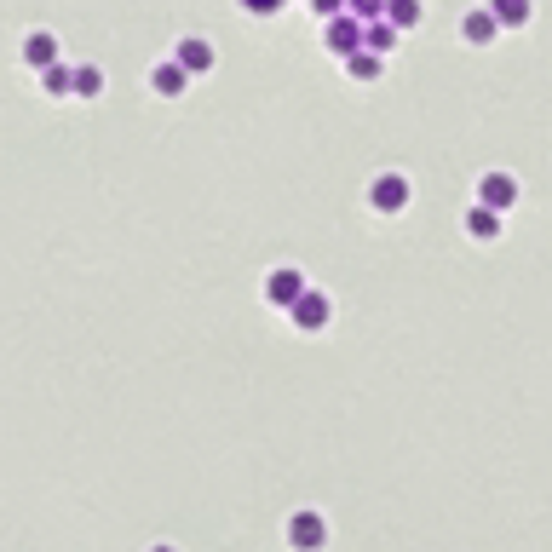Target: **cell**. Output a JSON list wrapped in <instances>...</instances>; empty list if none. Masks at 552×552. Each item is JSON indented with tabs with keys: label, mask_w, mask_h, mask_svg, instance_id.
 Wrapping results in <instances>:
<instances>
[{
	"label": "cell",
	"mask_w": 552,
	"mask_h": 552,
	"mask_svg": "<svg viewBox=\"0 0 552 552\" xmlns=\"http://www.w3.org/2000/svg\"><path fill=\"white\" fill-rule=\"evenodd\" d=\"M409 202H414V184L403 179V173H391V167H386V173H374V179H368V207H374V213H386V219H391V213H403Z\"/></svg>",
	"instance_id": "1"
},
{
	"label": "cell",
	"mask_w": 552,
	"mask_h": 552,
	"mask_svg": "<svg viewBox=\"0 0 552 552\" xmlns=\"http://www.w3.org/2000/svg\"><path fill=\"white\" fill-rule=\"evenodd\" d=\"M322 46H328V52H334L340 64H351V58H357V52L368 46V29H363L357 18H351V12H340L334 23H322Z\"/></svg>",
	"instance_id": "2"
},
{
	"label": "cell",
	"mask_w": 552,
	"mask_h": 552,
	"mask_svg": "<svg viewBox=\"0 0 552 552\" xmlns=\"http://www.w3.org/2000/svg\"><path fill=\"white\" fill-rule=\"evenodd\" d=\"M288 547L294 552H322L328 547V518H322L317 506H299L294 518H288Z\"/></svg>",
	"instance_id": "3"
},
{
	"label": "cell",
	"mask_w": 552,
	"mask_h": 552,
	"mask_svg": "<svg viewBox=\"0 0 552 552\" xmlns=\"http://www.w3.org/2000/svg\"><path fill=\"white\" fill-rule=\"evenodd\" d=\"M305 294H311V282H305V271H294V265H276V271L265 276V299H271L276 311H294Z\"/></svg>",
	"instance_id": "4"
},
{
	"label": "cell",
	"mask_w": 552,
	"mask_h": 552,
	"mask_svg": "<svg viewBox=\"0 0 552 552\" xmlns=\"http://www.w3.org/2000/svg\"><path fill=\"white\" fill-rule=\"evenodd\" d=\"M478 207H489V213H512V207H518V179H512V173H501V167H489V173H483L478 179Z\"/></svg>",
	"instance_id": "5"
},
{
	"label": "cell",
	"mask_w": 552,
	"mask_h": 552,
	"mask_svg": "<svg viewBox=\"0 0 552 552\" xmlns=\"http://www.w3.org/2000/svg\"><path fill=\"white\" fill-rule=\"evenodd\" d=\"M288 317H294V328H305V334H322V328H328V317H334V299L322 294V288H311V294L299 299Z\"/></svg>",
	"instance_id": "6"
},
{
	"label": "cell",
	"mask_w": 552,
	"mask_h": 552,
	"mask_svg": "<svg viewBox=\"0 0 552 552\" xmlns=\"http://www.w3.org/2000/svg\"><path fill=\"white\" fill-rule=\"evenodd\" d=\"M213 58H219V52H213V41H207V35H184V41L173 46V64L190 69V81H196V75H207V69H213Z\"/></svg>",
	"instance_id": "7"
},
{
	"label": "cell",
	"mask_w": 552,
	"mask_h": 552,
	"mask_svg": "<svg viewBox=\"0 0 552 552\" xmlns=\"http://www.w3.org/2000/svg\"><path fill=\"white\" fill-rule=\"evenodd\" d=\"M460 35H466L472 46H489L495 35H501V23H495L489 6H466V12H460Z\"/></svg>",
	"instance_id": "8"
},
{
	"label": "cell",
	"mask_w": 552,
	"mask_h": 552,
	"mask_svg": "<svg viewBox=\"0 0 552 552\" xmlns=\"http://www.w3.org/2000/svg\"><path fill=\"white\" fill-rule=\"evenodd\" d=\"M184 87H190V69L173 64V58H161V64L150 69V92H161V98H179Z\"/></svg>",
	"instance_id": "9"
},
{
	"label": "cell",
	"mask_w": 552,
	"mask_h": 552,
	"mask_svg": "<svg viewBox=\"0 0 552 552\" xmlns=\"http://www.w3.org/2000/svg\"><path fill=\"white\" fill-rule=\"evenodd\" d=\"M23 64H29V69H52V64H58V35H52V29H35V35L23 41Z\"/></svg>",
	"instance_id": "10"
},
{
	"label": "cell",
	"mask_w": 552,
	"mask_h": 552,
	"mask_svg": "<svg viewBox=\"0 0 552 552\" xmlns=\"http://www.w3.org/2000/svg\"><path fill=\"white\" fill-rule=\"evenodd\" d=\"M460 225H466V236H472V242H495L506 219H501V213H489V207H478V202H472V207H466V219H460Z\"/></svg>",
	"instance_id": "11"
},
{
	"label": "cell",
	"mask_w": 552,
	"mask_h": 552,
	"mask_svg": "<svg viewBox=\"0 0 552 552\" xmlns=\"http://www.w3.org/2000/svg\"><path fill=\"white\" fill-rule=\"evenodd\" d=\"M489 12H495V23H501V29H524V23L535 18V12H529V0H495Z\"/></svg>",
	"instance_id": "12"
},
{
	"label": "cell",
	"mask_w": 552,
	"mask_h": 552,
	"mask_svg": "<svg viewBox=\"0 0 552 552\" xmlns=\"http://www.w3.org/2000/svg\"><path fill=\"white\" fill-rule=\"evenodd\" d=\"M420 18H426V6H420V0H391V12H386L391 29H420Z\"/></svg>",
	"instance_id": "13"
},
{
	"label": "cell",
	"mask_w": 552,
	"mask_h": 552,
	"mask_svg": "<svg viewBox=\"0 0 552 552\" xmlns=\"http://www.w3.org/2000/svg\"><path fill=\"white\" fill-rule=\"evenodd\" d=\"M41 87L52 92V98H69V92H75V69H69V64H52V69H41Z\"/></svg>",
	"instance_id": "14"
},
{
	"label": "cell",
	"mask_w": 552,
	"mask_h": 552,
	"mask_svg": "<svg viewBox=\"0 0 552 552\" xmlns=\"http://www.w3.org/2000/svg\"><path fill=\"white\" fill-rule=\"evenodd\" d=\"M380 69H386V58H374V52L363 46V52L345 64V75H351V81H380Z\"/></svg>",
	"instance_id": "15"
},
{
	"label": "cell",
	"mask_w": 552,
	"mask_h": 552,
	"mask_svg": "<svg viewBox=\"0 0 552 552\" xmlns=\"http://www.w3.org/2000/svg\"><path fill=\"white\" fill-rule=\"evenodd\" d=\"M104 92V69L98 64H75V98H98Z\"/></svg>",
	"instance_id": "16"
},
{
	"label": "cell",
	"mask_w": 552,
	"mask_h": 552,
	"mask_svg": "<svg viewBox=\"0 0 552 552\" xmlns=\"http://www.w3.org/2000/svg\"><path fill=\"white\" fill-rule=\"evenodd\" d=\"M391 46H397V29H391V23H374V29H368V52H374V58H386Z\"/></svg>",
	"instance_id": "17"
},
{
	"label": "cell",
	"mask_w": 552,
	"mask_h": 552,
	"mask_svg": "<svg viewBox=\"0 0 552 552\" xmlns=\"http://www.w3.org/2000/svg\"><path fill=\"white\" fill-rule=\"evenodd\" d=\"M150 552H179V547H167V541H156V547H150Z\"/></svg>",
	"instance_id": "18"
}]
</instances>
